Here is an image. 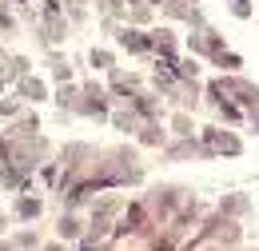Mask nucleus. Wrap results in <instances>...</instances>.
Returning <instances> with one entry per match:
<instances>
[{
	"label": "nucleus",
	"instance_id": "nucleus-1",
	"mask_svg": "<svg viewBox=\"0 0 259 251\" xmlns=\"http://www.w3.org/2000/svg\"><path fill=\"white\" fill-rule=\"evenodd\" d=\"M36 212H40L36 199H20V216H36Z\"/></svg>",
	"mask_w": 259,
	"mask_h": 251
}]
</instances>
